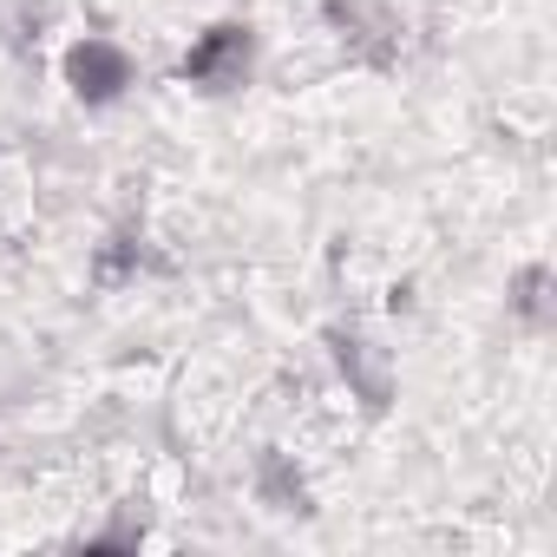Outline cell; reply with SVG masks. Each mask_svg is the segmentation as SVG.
Returning a JSON list of instances; mask_svg holds the SVG:
<instances>
[{
    "mask_svg": "<svg viewBox=\"0 0 557 557\" xmlns=\"http://www.w3.org/2000/svg\"><path fill=\"white\" fill-rule=\"evenodd\" d=\"M184 86H197V92H236V86H249V73H256V34L243 27V21H223V27H210V34H197L190 40V53H184Z\"/></svg>",
    "mask_w": 557,
    "mask_h": 557,
    "instance_id": "6da1fadb",
    "label": "cell"
},
{
    "mask_svg": "<svg viewBox=\"0 0 557 557\" xmlns=\"http://www.w3.org/2000/svg\"><path fill=\"white\" fill-rule=\"evenodd\" d=\"M66 86H73L86 106H112V99L132 86V53H125L119 40L86 34V40L66 53Z\"/></svg>",
    "mask_w": 557,
    "mask_h": 557,
    "instance_id": "7a4b0ae2",
    "label": "cell"
},
{
    "mask_svg": "<svg viewBox=\"0 0 557 557\" xmlns=\"http://www.w3.org/2000/svg\"><path fill=\"white\" fill-rule=\"evenodd\" d=\"M335 355H342V374L355 381L361 407H368V413H381V407H387V387H394V381H387V361H381L368 342H342Z\"/></svg>",
    "mask_w": 557,
    "mask_h": 557,
    "instance_id": "3957f363",
    "label": "cell"
}]
</instances>
